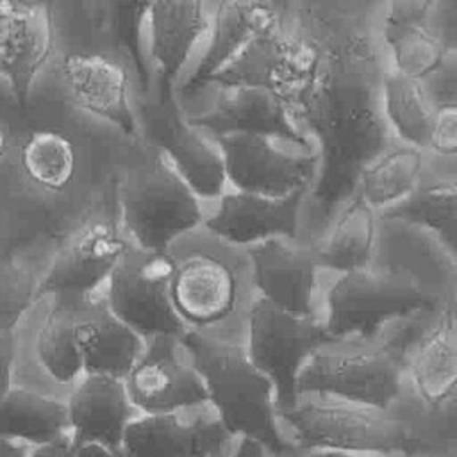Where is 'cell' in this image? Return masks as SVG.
<instances>
[{"mask_svg":"<svg viewBox=\"0 0 457 457\" xmlns=\"http://www.w3.org/2000/svg\"><path fill=\"white\" fill-rule=\"evenodd\" d=\"M70 457H120L98 445H86L79 448H70Z\"/></svg>","mask_w":457,"mask_h":457,"instance_id":"cell-40","label":"cell"},{"mask_svg":"<svg viewBox=\"0 0 457 457\" xmlns=\"http://www.w3.org/2000/svg\"><path fill=\"white\" fill-rule=\"evenodd\" d=\"M434 5L430 0L393 2L384 23V39L391 48L395 70L416 80L432 75L445 61V45L427 27Z\"/></svg>","mask_w":457,"mask_h":457,"instance_id":"cell-23","label":"cell"},{"mask_svg":"<svg viewBox=\"0 0 457 457\" xmlns=\"http://www.w3.org/2000/svg\"><path fill=\"white\" fill-rule=\"evenodd\" d=\"M16 357L14 334H0V398L12 387V366Z\"/></svg>","mask_w":457,"mask_h":457,"instance_id":"cell-37","label":"cell"},{"mask_svg":"<svg viewBox=\"0 0 457 457\" xmlns=\"http://www.w3.org/2000/svg\"><path fill=\"white\" fill-rule=\"evenodd\" d=\"M220 421L182 423L175 414H148L127 425L125 457H211L227 441Z\"/></svg>","mask_w":457,"mask_h":457,"instance_id":"cell-21","label":"cell"},{"mask_svg":"<svg viewBox=\"0 0 457 457\" xmlns=\"http://www.w3.org/2000/svg\"><path fill=\"white\" fill-rule=\"evenodd\" d=\"M321 79V55L305 39L282 36L277 30L252 41L232 62L209 82L225 87L252 86L302 107Z\"/></svg>","mask_w":457,"mask_h":457,"instance_id":"cell-8","label":"cell"},{"mask_svg":"<svg viewBox=\"0 0 457 457\" xmlns=\"http://www.w3.org/2000/svg\"><path fill=\"white\" fill-rule=\"evenodd\" d=\"M296 391L334 395L382 411L400 393V368L378 346L332 339L303 364L296 378Z\"/></svg>","mask_w":457,"mask_h":457,"instance_id":"cell-3","label":"cell"},{"mask_svg":"<svg viewBox=\"0 0 457 457\" xmlns=\"http://www.w3.org/2000/svg\"><path fill=\"white\" fill-rule=\"evenodd\" d=\"M423 157L414 146L384 150L359 177L361 196L373 207H389L403 200L420 180Z\"/></svg>","mask_w":457,"mask_h":457,"instance_id":"cell-31","label":"cell"},{"mask_svg":"<svg viewBox=\"0 0 457 457\" xmlns=\"http://www.w3.org/2000/svg\"><path fill=\"white\" fill-rule=\"evenodd\" d=\"M11 257H9V253H7V248H5V245L2 243V239H0V268L9 261Z\"/></svg>","mask_w":457,"mask_h":457,"instance_id":"cell-43","label":"cell"},{"mask_svg":"<svg viewBox=\"0 0 457 457\" xmlns=\"http://www.w3.org/2000/svg\"><path fill=\"white\" fill-rule=\"evenodd\" d=\"M75 164L73 143L57 130L32 132L21 150V166L29 179L50 191H61L71 182Z\"/></svg>","mask_w":457,"mask_h":457,"instance_id":"cell-34","label":"cell"},{"mask_svg":"<svg viewBox=\"0 0 457 457\" xmlns=\"http://www.w3.org/2000/svg\"><path fill=\"white\" fill-rule=\"evenodd\" d=\"M70 448L98 445L116 455L130 418V402L121 378L86 373L66 403Z\"/></svg>","mask_w":457,"mask_h":457,"instance_id":"cell-15","label":"cell"},{"mask_svg":"<svg viewBox=\"0 0 457 457\" xmlns=\"http://www.w3.org/2000/svg\"><path fill=\"white\" fill-rule=\"evenodd\" d=\"M236 295L232 270L212 255H193L177 264L170 282L175 314L200 327L227 318L236 305Z\"/></svg>","mask_w":457,"mask_h":457,"instance_id":"cell-20","label":"cell"},{"mask_svg":"<svg viewBox=\"0 0 457 457\" xmlns=\"http://www.w3.org/2000/svg\"><path fill=\"white\" fill-rule=\"evenodd\" d=\"M66 403L55 398L23 387H11L0 398V439L34 448L66 437Z\"/></svg>","mask_w":457,"mask_h":457,"instance_id":"cell-27","label":"cell"},{"mask_svg":"<svg viewBox=\"0 0 457 457\" xmlns=\"http://www.w3.org/2000/svg\"><path fill=\"white\" fill-rule=\"evenodd\" d=\"M52 52V14L37 2H0V75L20 105Z\"/></svg>","mask_w":457,"mask_h":457,"instance_id":"cell-14","label":"cell"},{"mask_svg":"<svg viewBox=\"0 0 457 457\" xmlns=\"http://www.w3.org/2000/svg\"><path fill=\"white\" fill-rule=\"evenodd\" d=\"M430 307L432 298L411 278L366 268L353 270L343 273L328 293L325 330L332 339H368L386 321Z\"/></svg>","mask_w":457,"mask_h":457,"instance_id":"cell-6","label":"cell"},{"mask_svg":"<svg viewBox=\"0 0 457 457\" xmlns=\"http://www.w3.org/2000/svg\"><path fill=\"white\" fill-rule=\"evenodd\" d=\"M182 343L225 430L241 434L273 453L287 450L275 427L273 384L252 364L246 352L234 343L211 339L193 330L182 334Z\"/></svg>","mask_w":457,"mask_h":457,"instance_id":"cell-2","label":"cell"},{"mask_svg":"<svg viewBox=\"0 0 457 457\" xmlns=\"http://www.w3.org/2000/svg\"><path fill=\"white\" fill-rule=\"evenodd\" d=\"M37 282L12 257L0 268V334H12L25 311L36 302Z\"/></svg>","mask_w":457,"mask_h":457,"instance_id":"cell-35","label":"cell"},{"mask_svg":"<svg viewBox=\"0 0 457 457\" xmlns=\"http://www.w3.org/2000/svg\"><path fill=\"white\" fill-rule=\"evenodd\" d=\"M384 214L434 230L453 252L457 220V186L453 179L416 186L403 200L389 205Z\"/></svg>","mask_w":457,"mask_h":457,"instance_id":"cell-32","label":"cell"},{"mask_svg":"<svg viewBox=\"0 0 457 457\" xmlns=\"http://www.w3.org/2000/svg\"><path fill=\"white\" fill-rule=\"evenodd\" d=\"M412 377L423 400L437 409L452 407L457 384L455 316L448 309L418 345L412 357Z\"/></svg>","mask_w":457,"mask_h":457,"instance_id":"cell-26","label":"cell"},{"mask_svg":"<svg viewBox=\"0 0 457 457\" xmlns=\"http://www.w3.org/2000/svg\"><path fill=\"white\" fill-rule=\"evenodd\" d=\"M125 378L129 402L146 414H171L209 400L198 373L177 357L171 336L150 337Z\"/></svg>","mask_w":457,"mask_h":457,"instance_id":"cell-13","label":"cell"},{"mask_svg":"<svg viewBox=\"0 0 457 457\" xmlns=\"http://www.w3.org/2000/svg\"><path fill=\"white\" fill-rule=\"evenodd\" d=\"M427 146L436 154L453 155L457 152V107L455 102H443L432 112Z\"/></svg>","mask_w":457,"mask_h":457,"instance_id":"cell-36","label":"cell"},{"mask_svg":"<svg viewBox=\"0 0 457 457\" xmlns=\"http://www.w3.org/2000/svg\"><path fill=\"white\" fill-rule=\"evenodd\" d=\"M4 150H5V134H4V130H2V127H0V157H2Z\"/></svg>","mask_w":457,"mask_h":457,"instance_id":"cell-44","label":"cell"},{"mask_svg":"<svg viewBox=\"0 0 457 457\" xmlns=\"http://www.w3.org/2000/svg\"><path fill=\"white\" fill-rule=\"evenodd\" d=\"M152 30V57L161 73V95L171 93V84L184 66L196 39L207 29L202 2H152L146 12Z\"/></svg>","mask_w":457,"mask_h":457,"instance_id":"cell-24","label":"cell"},{"mask_svg":"<svg viewBox=\"0 0 457 457\" xmlns=\"http://www.w3.org/2000/svg\"><path fill=\"white\" fill-rule=\"evenodd\" d=\"M77 332L86 373L127 377L139 355V336L107 305L82 309Z\"/></svg>","mask_w":457,"mask_h":457,"instance_id":"cell-25","label":"cell"},{"mask_svg":"<svg viewBox=\"0 0 457 457\" xmlns=\"http://www.w3.org/2000/svg\"><path fill=\"white\" fill-rule=\"evenodd\" d=\"M332 337L312 316H295L259 298L248 312V359L264 373L287 411L296 403V378L303 362Z\"/></svg>","mask_w":457,"mask_h":457,"instance_id":"cell-5","label":"cell"},{"mask_svg":"<svg viewBox=\"0 0 457 457\" xmlns=\"http://www.w3.org/2000/svg\"><path fill=\"white\" fill-rule=\"evenodd\" d=\"M177 262L166 252H125L109 275L107 309L139 337L182 336V320L170 302Z\"/></svg>","mask_w":457,"mask_h":457,"instance_id":"cell-9","label":"cell"},{"mask_svg":"<svg viewBox=\"0 0 457 457\" xmlns=\"http://www.w3.org/2000/svg\"><path fill=\"white\" fill-rule=\"evenodd\" d=\"M300 114L321 154L312 195L320 211L330 214L353 193L364 168L386 150L387 132L370 86L357 75H321Z\"/></svg>","mask_w":457,"mask_h":457,"instance_id":"cell-1","label":"cell"},{"mask_svg":"<svg viewBox=\"0 0 457 457\" xmlns=\"http://www.w3.org/2000/svg\"><path fill=\"white\" fill-rule=\"evenodd\" d=\"M27 457H70V439L61 437L48 445L34 446Z\"/></svg>","mask_w":457,"mask_h":457,"instance_id":"cell-38","label":"cell"},{"mask_svg":"<svg viewBox=\"0 0 457 457\" xmlns=\"http://www.w3.org/2000/svg\"><path fill=\"white\" fill-rule=\"evenodd\" d=\"M280 21L277 4L270 2H220L211 45L184 84V91H196L218 71L232 62L252 41L275 32Z\"/></svg>","mask_w":457,"mask_h":457,"instance_id":"cell-22","label":"cell"},{"mask_svg":"<svg viewBox=\"0 0 457 457\" xmlns=\"http://www.w3.org/2000/svg\"><path fill=\"white\" fill-rule=\"evenodd\" d=\"M80 298H62L48 311L37 337L36 353L46 373L57 382H71L84 371L82 352L79 343Z\"/></svg>","mask_w":457,"mask_h":457,"instance_id":"cell-28","label":"cell"},{"mask_svg":"<svg viewBox=\"0 0 457 457\" xmlns=\"http://www.w3.org/2000/svg\"><path fill=\"white\" fill-rule=\"evenodd\" d=\"M273 137L232 134L218 137L225 179L243 193L280 198L305 189L316 170V157L286 154Z\"/></svg>","mask_w":457,"mask_h":457,"instance_id":"cell-10","label":"cell"},{"mask_svg":"<svg viewBox=\"0 0 457 457\" xmlns=\"http://www.w3.org/2000/svg\"><path fill=\"white\" fill-rule=\"evenodd\" d=\"M232 457H264V452L259 443L243 437L239 448L236 450V453Z\"/></svg>","mask_w":457,"mask_h":457,"instance_id":"cell-41","label":"cell"},{"mask_svg":"<svg viewBox=\"0 0 457 457\" xmlns=\"http://www.w3.org/2000/svg\"><path fill=\"white\" fill-rule=\"evenodd\" d=\"M382 84L386 112L398 136L414 148L427 146L434 109L430 107L421 80L393 70L384 75Z\"/></svg>","mask_w":457,"mask_h":457,"instance_id":"cell-33","label":"cell"},{"mask_svg":"<svg viewBox=\"0 0 457 457\" xmlns=\"http://www.w3.org/2000/svg\"><path fill=\"white\" fill-rule=\"evenodd\" d=\"M145 127L152 141L171 159V168L195 195L216 196L225 182L221 155L184 120L173 93L161 95L145 107Z\"/></svg>","mask_w":457,"mask_h":457,"instance_id":"cell-12","label":"cell"},{"mask_svg":"<svg viewBox=\"0 0 457 457\" xmlns=\"http://www.w3.org/2000/svg\"><path fill=\"white\" fill-rule=\"evenodd\" d=\"M32 446L21 441L0 439V457H27Z\"/></svg>","mask_w":457,"mask_h":457,"instance_id":"cell-39","label":"cell"},{"mask_svg":"<svg viewBox=\"0 0 457 457\" xmlns=\"http://www.w3.org/2000/svg\"><path fill=\"white\" fill-rule=\"evenodd\" d=\"M373 239V209L357 195L346 204L328 237L314 253L316 264L345 273L362 270L371 257Z\"/></svg>","mask_w":457,"mask_h":457,"instance_id":"cell-29","label":"cell"},{"mask_svg":"<svg viewBox=\"0 0 457 457\" xmlns=\"http://www.w3.org/2000/svg\"><path fill=\"white\" fill-rule=\"evenodd\" d=\"M187 121L216 137L232 134L280 137L307 148L302 132L289 118L287 105L275 95L252 86L227 87L211 111Z\"/></svg>","mask_w":457,"mask_h":457,"instance_id":"cell-17","label":"cell"},{"mask_svg":"<svg viewBox=\"0 0 457 457\" xmlns=\"http://www.w3.org/2000/svg\"><path fill=\"white\" fill-rule=\"evenodd\" d=\"M298 441L321 452H386L412 455L423 448L407 427L378 409L341 403H295L284 411Z\"/></svg>","mask_w":457,"mask_h":457,"instance_id":"cell-4","label":"cell"},{"mask_svg":"<svg viewBox=\"0 0 457 457\" xmlns=\"http://www.w3.org/2000/svg\"><path fill=\"white\" fill-rule=\"evenodd\" d=\"M121 207L125 225L143 252H164L202 220L196 195L162 157L123 186Z\"/></svg>","mask_w":457,"mask_h":457,"instance_id":"cell-7","label":"cell"},{"mask_svg":"<svg viewBox=\"0 0 457 457\" xmlns=\"http://www.w3.org/2000/svg\"><path fill=\"white\" fill-rule=\"evenodd\" d=\"M248 253L261 298L295 316H312L318 266L312 250L268 239L250 246Z\"/></svg>","mask_w":457,"mask_h":457,"instance_id":"cell-19","label":"cell"},{"mask_svg":"<svg viewBox=\"0 0 457 457\" xmlns=\"http://www.w3.org/2000/svg\"><path fill=\"white\" fill-rule=\"evenodd\" d=\"M303 193L305 189H296L280 198L228 193L221 196L220 207L205 225L209 232L234 245L295 237Z\"/></svg>","mask_w":457,"mask_h":457,"instance_id":"cell-16","label":"cell"},{"mask_svg":"<svg viewBox=\"0 0 457 457\" xmlns=\"http://www.w3.org/2000/svg\"><path fill=\"white\" fill-rule=\"evenodd\" d=\"M127 250L125 239L112 223H86L55 253L45 277L37 282L36 300L45 295L86 296L109 278Z\"/></svg>","mask_w":457,"mask_h":457,"instance_id":"cell-11","label":"cell"},{"mask_svg":"<svg viewBox=\"0 0 457 457\" xmlns=\"http://www.w3.org/2000/svg\"><path fill=\"white\" fill-rule=\"evenodd\" d=\"M150 2H91L84 4L91 23L98 29L114 48L121 50L132 62L134 73L143 91L150 89V66L141 45L143 21Z\"/></svg>","mask_w":457,"mask_h":457,"instance_id":"cell-30","label":"cell"},{"mask_svg":"<svg viewBox=\"0 0 457 457\" xmlns=\"http://www.w3.org/2000/svg\"><path fill=\"white\" fill-rule=\"evenodd\" d=\"M314 457H361V455H352V453H343V452H318Z\"/></svg>","mask_w":457,"mask_h":457,"instance_id":"cell-42","label":"cell"},{"mask_svg":"<svg viewBox=\"0 0 457 457\" xmlns=\"http://www.w3.org/2000/svg\"><path fill=\"white\" fill-rule=\"evenodd\" d=\"M62 77L77 104L111 121L127 136H137V121L129 100L125 68L98 52H73L62 59Z\"/></svg>","mask_w":457,"mask_h":457,"instance_id":"cell-18","label":"cell"}]
</instances>
